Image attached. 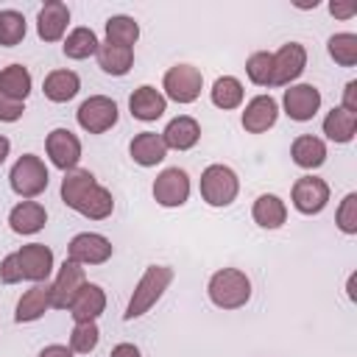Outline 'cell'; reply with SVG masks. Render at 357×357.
<instances>
[{
	"label": "cell",
	"instance_id": "cell-1",
	"mask_svg": "<svg viewBox=\"0 0 357 357\" xmlns=\"http://www.w3.org/2000/svg\"><path fill=\"white\" fill-rule=\"evenodd\" d=\"M170 282H173V268L170 265H148L145 273L139 276V282L134 284V293H131V298L126 304L123 321L142 318L165 296V290L170 287Z\"/></svg>",
	"mask_w": 357,
	"mask_h": 357
},
{
	"label": "cell",
	"instance_id": "cell-2",
	"mask_svg": "<svg viewBox=\"0 0 357 357\" xmlns=\"http://www.w3.org/2000/svg\"><path fill=\"white\" fill-rule=\"evenodd\" d=\"M206 296L220 310H240L251 301V279L240 268H220L209 276Z\"/></svg>",
	"mask_w": 357,
	"mask_h": 357
},
{
	"label": "cell",
	"instance_id": "cell-3",
	"mask_svg": "<svg viewBox=\"0 0 357 357\" xmlns=\"http://www.w3.org/2000/svg\"><path fill=\"white\" fill-rule=\"evenodd\" d=\"M8 184H11V190H14L20 198L33 201L36 195H42V192L47 190L50 173H47L45 162H42L36 153H22V156L11 165V170H8Z\"/></svg>",
	"mask_w": 357,
	"mask_h": 357
},
{
	"label": "cell",
	"instance_id": "cell-4",
	"mask_svg": "<svg viewBox=\"0 0 357 357\" xmlns=\"http://www.w3.org/2000/svg\"><path fill=\"white\" fill-rule=\"evenodd\" d=\"M198 190H201V198H204L209 206L223 209V206L234 204V198H237V192H240V178H237V173H234L229 165H209V167H204V173H201Z\"/></svg>",
	"mask_w": 357,
	"mask_h": 357
},
{
	"label": "cell",
	"instance_id": "cell-5",
	"mask_svg": "<svg viewBox=\"0 0 357 357\" xmlns=\"http://www.w3.org/2000/svg\"><path fill=\"white\" fill-rule=\"evenodd\" d=\"M201 86H204V75L192 64H173L162 78V89H165L162 95L181 106L195 103L201 95Z\"/></svg>",
	"mask_w": 357,
	"mask_h": 357
},
{
	"label": "cell",
	"instance_id": "cell-6",
	"mask_svg": "<svg viewBox=\"0 0 357 357\" xmlns=\"http://www.w3.org/2000/svg\"><path fill=\"white\" fill-rule=\"evenodd\" d=\"M75 120L78 126L86 131V134H106L109 128L117 126L120 120V112H117V103L106 95H89L78 112H75Z\"/></svg>",
	"mask_w": 357,
	"mask_h": 357
},
{
	"label": "cell",
	"instance_id": "cell-7",
	"mask_svg": "<svg viewBox=\"0 0 357 357\" xmlns=\"http://www.w3.org/2000/svg\"><path fill=\"white\" fill-rule=\"evenodd\" d=\"M190 198V176L181 167H165L153 178V201L165 209L184 206Z\"/></svg>",
	"mask_w": 357,
	"mask_h": 357
},
{
	"label": "cell",
	"instance_id": "cell-8",
	"mask_svg": "<svg viewBox=\"0 0 357 357\" xmlns=\"http://www.w3.org/2000/svg\"><path fill=\"white\" fill-rule=\"evenodd\" d=\"M112 240L98 234V231H81L70 240L67 245V259L78 262V265H103L112 259Z\"/></svg>",
	"mask_w": 357,
	"mask_h": 357
},
{
	"label": "cell",
	"instance_id": "cell-9",
	"mask_svg": "<svg viewBox=\"0 0 357 357\" xmlns=\"http://www.w3.org/2000/svg\"><path fill=\"white\" fill-rule=\"evenodd\" d=\"M84 284H86L84 265L64 259L61 268L56 271V279L50 282V310H67Z\"/></svg>",
	"mask_w": 357,
	"mask_h": 357
},
{
	"label": "cell",
	"instance_id": "cell-10",
	"mask_svg": "<svg viewBox=\"0 0 357 357\" xmlns=\"http://www.w3.org/2000/svg\"><path fill=\"white\" fill-rule=\"evenodd\" d=\"M282 109L290 120L307 123L321 109V89L312 86V84H290L282 95Z\"/></svg>",
	"mask_w": 357,
	"mask_h": 357
},
{
	"label": "cell",
	"instance_id": "cell-11",
	"mask_svg": "<svg viewBox=\"0 0 357 357\" xmlns=\"http://www.w3.org/2000/svg\"><path fill=\"white\" fill-rule=\"evenodd\" d=\"M45 151L53 167L59 170H75L81 162V139L70 131V128H53L45 137Z\"/></svg>",
	"mask_w": 357,
	"mask_h": 357
},
{
	"label": "cell",
	"instance_id": "cell-12",
	"mask_svg": "<svg viewBox=\"0 0 357 357\" xmlns=\"http://www.w3.org/2000/svg\"><path fill=\"white\" fill-rule=\"evenodd\" d=\"M290 201H293L296 212L318 215L329 204V184L318 176H301V178H296V184L290 190Z\"/></svg>",
	"mask_w": 357,
	"mask_h": 357
},
{
	"label": "cell",
	"instance_id": "cell-13",
	"mask_svg": "<svg viewBox=\"0 0 357 357\" xmlns=\"http://www.w3.org/2000/svg\"><path fill=\"white\" fill-rule=\"evenodd\" d=\"M307 67V47L301 42H287L273 53V84L271 86H290Z\"/></svg>",
	"mask_w": 357,
	"mask_h": 357
},
{
	"label": "cell",
	"instance_id": "cell-14",
	"mask_svg": "<svg viewBox=\"0 0 357 357\" xmlns=\"http://www.w3.org/2000/svg\"><path fill=\"white\" fill-rule=\"evenodd\" d=\"M17 259H20V268H22V279L28 282H47L53 268H56V257L53 251L45 245V243H28L17 251Z\"/></svg>",
	"mask_w": 357,
	"mask_h": 357
},
{
	"label": "cell",
	"instance_id": "cell-15",
	"mask_svg": "<svg viewBox=\"0 0 357 357\" xmlns=\"http://www.w3.org/2000/svg\"><path fill=\"white\" fill-rule=\"evenodd\" d=\"M276 120H279V103L271 95H254L245 103L243 117H240V123L248 134H265L268 128L276 126Z\"/></svg>",
	"mask_w": 357,
	"mask_h": 357
},
{
	"label": "cell",
	"instance_id": "cell-16",
	"mask_svg": "<svg viewBox=\"0 0 357 357\" xmlns=\"http://www.w3.org/2000/svg\"><path fill=\"white\" fill-rule=\"evenodd\" d=\"M70 25V8L61 0H47L36 14V33L42 42H59L64 39Z\"/></svg>",
	"mask_w": 357,
	"mask_h": 357
},
{
	"label": "cell",
	"instance_id": "cell-17",
	"mask_svg": "<svg viewBox=\"0 0 357 357\" xmlns=\"http://www.w3.org/2000/svg\"><path fill=\"white\" fill-rule=\"evenodd\" d=\"M128 112H131V117H137L142 123H153L167 112V98L156 86L142 84L128 95Z\"/></svg>",
	"mask_w": 357,
	"mask_h": 357
},
{
	"label": "cell",
	"instance_id": "cell-18",
	"mask_svg": "<svg viewBox=\"0 0 357 357\" xmlns=\"http://www.w3.org/2000/svg\"><path fill=\"white\" fill-rule=\"evenodd\" d=\"M67 312L73 315L75 324H81V321H98L106 312V290L100 284H95V282H86L78 290V296L73 298V304L67 307Z\"/></svg>",
	"mask_w": 357,
	"mask_h": 357
},
{
	"label": "cell",
	"instance_id": "cell-19",
	"mask_svg": "<svg viewBox=\"0 0 357 357\" xmlns=\"http://www.w3.org/2000/svg\"><path fill=\"white\" fill-rule=\"evenodd\" d=\"M47 310H50V284H47V282H36V284H31V287L20 296L17 310H14V321H17V324H33V321H39Z\"/></svg>",
	"mask_w": 357,
	"mask_h": 357
},
{
	"label": "cell",
	"instance_id": "cell-20",
	"mask_svg": "<svg viewBox=\"0 0 357 357\" xmlns=\"http://www.w3.org/2000/svg\"><path fill=\"white\" fill-rule=\"evenodd\" d=\"M162 139H165L167 151H190V148H195L198 139H201V126H198L195 117L178 114V117H173V120L165 126Z\"/></svg>",
	"mask_w": 357,
	"mask_h": 357
},
{
	"label": "cell",
	"instance_id": "cell-21",
	"mask_svg": "<svg viewBox=\"0 0 357 357\" xmlns=\"http://www.w3.org/2000/svg\"><path fill=\"white\" fill-rule=\"evenodd\" d=\"M47 223V209L39 201H20L8 212V226L14 234H36Z\"/></svg>",
	"mask_w": 357,
	"mask_h": 357
},
{
	"label": "cell",
	"instance_id": "cell-22",
	"mask_svg": "<svg viewBox=\"0 0 357 357\" xmlns=\"http://www.w3.org/2000/svg\"><path fill=\"white\" fill-rule=\"evenodd\" d=\"M128 153H131V159H134L139 167H156V165L167 156V145H165L162 134H156V131H142V134H137V137L131 139Z\"/></svg>",
	"mask_w": 357,
	"mask_h": 357
},
{
	"label": "cell",
	"instance_id": "cell-23",
	"mask_svg": "<svg viewBox=\"0 0 357 357\" xmlns=\"http://www.w3.org/2000/svg\"><path fill=\"white\" fill-rule=\"evenodd\" d=\"M78 89H81V78H78V73H73V70H50V73L45 75V81H42V92H45V98L53 100V103H67V100H73V98L78 95Z\"/></svg>",
	"mask_w": 357,
	"mask_h": 357
},
{
	"label": "cell",
	"instance_id": "cell-24",
	"mask_svg": "<svg viewBox=\"0 0 357 357\" xmlns=\"http://www.w3.org/2000/svg\"><path fill=\"white\" fill-rule=\"evenodd\" d=\"M290 156L304 170H318L326 162V142L312 134H298L290 145Z\"/></svg>",
	"mask_w": 357,
	"mask_h": 357
},
{
	"label": "cell",
	"instance_id": "cell-25",
	"mask_svg": "<svg viewBox=\"0 0 357 357\" xmlns=\"http://www.w3.org/2000/svg\"><path fill=\"white\" fill-rule=\"evenodd\" d=\"M98 67L106 75H126L134 67V47H123V45H112V42H100L98 45Z\"/></svg>",
	"mask_w": 357,
	"mask_h": 357
},
{
	"label": "cell",
	"instance_id": "cell-26",
	"mask_svg": "<svg viewBox=\"0 0 357 357\" xmlns=\"http://www.w3.org/2000/svg\"><path fill=\"white\" fill-rule=\"evenodd\" d=\"M251 218H254V223L259 229H279L287 220V206H284V201L279 195L262 192L251 206Z\"/></svg>",
	"mask_w": 357,
	"mask_h": 357
},
{
	"label": "cell",
	"instance_id": "cell-27",
	"mask_svg": "<svg viewBox=\"0 0 357 357\" xmlns=\"http://www.w3.org/2000/svg\"><path fill=\"white\" fill-rule=\"evenodd\" d=\"M95 184H98V178H95L89 170H84V167L67 170V173H64V178H61V190H59V192H61L64 206L75 212V206L81 204V198H84Z\"/></svg>",
	"mask_w": 357,
	"mask_h": 357
},
{
	"label": "cell",
	"instance_id": "cell-28",
	"mask_svg": "<svg viewBox=\"0 0 357 357\" xmlns=\"http://www.w3.org/2000/svg\"><path fill=\"white\" fill-rule=\"evenodd\" d=\"M98 45H100L98 33H95L92 28H86V25H78V28H73V31L64 36L61 50H64L67 59H73V61H84V59H89V56L98 53Z\"/></svg>",
	"mask_w": 357,
	"mask_h": 357
},
{
	"label": "cell",
	"instance_id": "cell-29",
	"mask_svg": "<svg viewBox=\"0 0 357 357\" xmlns=\"http://www.w3.org/2000/svg\"><path fill=\"white\" fill-rule=\"evenodd\" d=\"M324 134H326V139H332V142H337V145L351 142L354 134H357V114H351V112L335 106V109L326 112V117H324Z\"/></svg>",
	"mask_w": 357,
	"mask_h": 357
},
{
	"label": "cell",
	"instance_id": "cell-30",
	"mask_svg": "<svg viewBox=\"0 0 357 357\" xmlns=\"http://www.w3.org/2000/svg\"><path fill=\"white\" fill-rule=\"evenodd\" d=\"M31 86H33V78L28 73V67L22 64H8L0 70V92L11 100H20L25 103V98L31 95Z\"/></svg>",
	"mask_w": 357,
	"mask_h": 357
},
{
	"label": "cell",
	"instance_id": "cell-31",
	"mask_svg": "<svg viewBox=\"0 0 357 357\" xmlns=\"http://www.w3.org/2000/svg\"><path fill=\"white\" fill-rule=\"evenodd\" d=\"M75 212L84 215V218H89V220H106V218H112V212H114V198H112V192H109L103 184H95V187L81 198V204L75 206Z\"/></svg>",
	"mask_w": 357,
	"mask_h": 357
},
{
	"label": "cell",
	"instance_id": "cell-32",
	"mask_svg": "<svg viewBox=\"0 0 357 357\" xmlns=\"http://www.w3.org/2000/svg\"><path fill=\"white\" fill-rule=\"evenodd\" d=\"M209 98H212V103H215L218 109L231 112V109L243 106L245 89H243V84H240L234 75H220V78H215V84H212V89H209Z\"/></svg>",
	"mask_w": 357,
	"mask_h": 357
},
{
	"label": "cell",
	"instance_id": "cell-33",
	"mask_svg": "<svg viewBox=\"0 0 357 357\" xmlns=\"http://www.w3.org/2000/svg\"><path fill=\"white\" fill-rule=\"evenodd\" d=\"M103 31H106V42L123 45V47H134L137 39H139V22L134 17H128V14L109 17L106 25H103Z\"/></svg>",
	"mask_w": 357,
	"mask_h": 357
},
{
	"label": "cell",
	"instance_id": "cell-34",
	"mask_svg": "<svg viewBox=\"0 0 357 357\" xmlns=\"http://www.w3.org/2000/svg\"><path fill=\"white\" fill-rule=\"evenodd\" d=\"M326 53L335 64L340 67H354L357 64V33L351 31H340V33H332L329 42H326Z\"/></svg>",
	"mask_w": 357,
	"mask_h": 357
},
{
	"label": "cell",
	"instance_id": "cell-35",
	"mask_svg": "<svg viewBox=\"0 0 357 357\" xmlns=\"http://www.w3.org/2000/svg\"><path fill=\"white\" fill-rule=\"evenodd\" d=\"M28 33V22L20 11L14 8H0V45L3 47H14L25 39Z\"/></svg>",
	"mask_w": 357,
	"mask_h": 357
},
{
	"label": "cell",
	"instance_id": "cell-36",
	"mask_svg": "<svg viewBox=\"0 0 357 357\" xmlns=\"http://www.w3.org/2000/svg\"><path fill=\"white\" fill-rule=\"evenodd\" d=\"M245 75L257 86H271L273 84V53H268V50L251 53L245 61Z\"/></svg>",
	"mask_w": 357,
	"mask_h": 357
},
{
	"label": "cell",
	"instance_id": "cell-37",
	"mask_svg": "<svg viewBox=\"0 0 357 357\" xmlns=\"http://www.w3.org/2000/svg\"><path fill=\"white\" fill-rule=\"evenodd\" d=\"M100 343V329H98V321H81L73 326L70 332V349L73 354H89L95 351Z\"/></svg>",
	"mask_w": 357,
	"mask_h": 357
},
{
	"label": "cell",
	"instance_id": "cell-38",
	"mask_svg": "<svg viewBox=\"0 0 357 357\" xmlns=\"http://www.w3.org/2000/svg\"><path fill=\"white\" fill-rule=\"evenodd\" d=\"M335 223L343 234H357V192H346L337 212H335Z\"/></svg>",
	"mask_w": 357,
	"mask_h": 357
},
{
	"label": "cell",
	"instance_id": "cell-39",
	"mask_svg": "<svg viewBox=\"0 0 357 357\" xmlns=\"http://www.w3.org/2000/svg\"><path fill=\"white\" fill-rule=\"evenodd\" d=\"M0 282H3V284H17V282H22V268H20L17 251L3 257V262H0Z\"/></svg>",
	"mask_w": 357,
	"mask_h": 357
},
{
	"label": "cell",
	"instance_id": "cell-40",
	"mask_svg": "<svg viewBox=\"0 0 357 357\" xmlns=\"http://www.w3.org/2000/svg\"><path fill=\"white\" fill-rule=\"evenodd\" d=\"M22 114H25V103L11 100L0 92V123H17Z\"/></svg>",
	"mask_w": 357,
	"mask_h": 357
},
{
	"label": "cell",
	"instance_id": "cell-41",
	"mask_svg": "<svg viewBox=\"0 0 357 357\" xmlns=\"http://www.w3.org/2000/svg\"><path fill=\"white\" fill-rule=\"evenodd\" d=\"M329 14L337 17V20H351L357 14V6L351 0H332L329 3Z\"/></svg>",
	"mask_w": 357,
	"mask_h": 357
},
{
	"label": "cell",
	"instance_id": "cell-42",
	"mask_svg": "<svg viewBox=\"0 0 357 357\" xmlns=\"http://www.w3.org/2000/svg\"><path fill=\"white\" fill-rule=\"evenodd\" d=\"M340 109L357 114V81H349V84L343 86V103H340Z\"/></svg>",
	"mask_w": 357,
	"mask_h": 357
},
{
	"label": "cell",
	"instance_id": "cell-43",
	"mask_svg": "<svg viewBox=\"0 0 357 357\" xmlns=\"http://www.w3.org/2000/svg\"><path fill=\"white\" fill-rule=\"evenodd\" d=\"M39 357H75V354H73V349L64 346V343H50V346H45V349L39 351Z\"/></svg>",
	"mask_w": 357,
	"mask_h": 357
},
{
	"label": "cell",
	"instance_id": "cell-44",
	"mask_svg": "<svg viewBox=\"0 0 357 357\" xmlns=\"http://www.w3.org/2000/svg\"><path fill=\"white\" fill-rule=\"evenodd\" d=\"M109 357H142V354H139V349H137L134 343H117V346L109 351Z\"/></svg>",
	"mask_w": 357,
	"mask_h": 357
},
{
	"label": "cell",
	"instance_id": "cell-45",
	"mask_svg": "<svg viewBox=\"0 0 357 357\" xmlns=\"http://www.w3.org/2000/svg\"><path fill=\"white\" fill-rule=\"evenodd\" d=\"M11 153V142H8V137L6 134H0V165L6 162V156Z\"/></svg>",
	"mask_w": 357,
	"mask_h": 357
}]
</instances>
